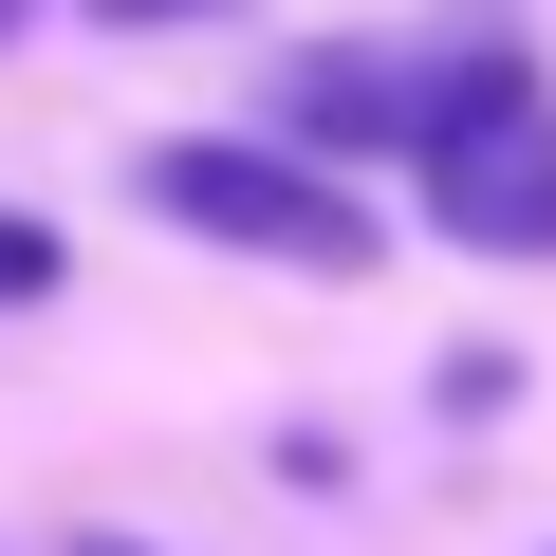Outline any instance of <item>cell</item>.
<instances>
[{
	"label": "cell",
	"instance_id": "3",
	"mask_svg": "<svg viewBox=\"0 0 556 556\" xmlns=\"http://www.w3.org/2000/svg\"><path fill=\"white\" fill-rule=\"evenodd\" d=\"M278 112H298L316 149H427V56H298Z\"/></svg>",
	"mask_w": 556,
	"mask_h": 556
},
{
	"label": "cell",
	"instance_id": "5",
	"mask_svg": "<svg viewBox=\"0 0 556 556\" xmlns=\"http://www.w3.org/2000/svg\"><path fill=\"white\" fill-rule=\"evenodd\" d=\"M93 556H130V538H93Z\"/></svg>",
	"mask_w": 556,
	"mask_h": 556
},
{
	"label": "cell",
	"instance_id": "4",
	"mask_svg": "<svg viewBox=\"0 0 556 556\" xmlns=\"http://www.w3.org/2000/svg\"><path fill=\"white\" fill-rule=\"evenodd\" d=\"M0 298H56V241L38 223H0Z\"/></svg>",
	"mask_w": 556,
	"mask_h": 556
},
{
	"label": "cell",
	"instance_id": "1",
	"mask_svg": "<svg viewBox=\"0 0 556 556\" xmlns=\"http://www.w3.org/2000/svg\"><path fill=\"white\" fill-rule=\"evenodd\" d=\"M149 204H167L186 241L298 260V278H371V260H390V223H371L334 167H298V149H241V130H167V149H149Z\"/></svg>",
	"mask_w": 556,
	"mask_h": 556
},
{
	"label": "cell",
	"instance_id": "2",
	"mask_svg": "<svg viewBox=\"0 0 556 556\" xmlns=\"http://www.w3.org/2000/svg\"><path fill=\"white\" fill-rule=\"evenodd\" d=\"M408 167H427L445 241H482V260H556V112H482V130H445V149H408Z\"/></svg>",
	"mask_w": 556,
	"mask_h": 556
}]
</instances>
